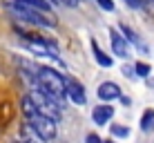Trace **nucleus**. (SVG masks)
<instances>
[{"mask_svg": "<svg viewBox=\"0 0 154 143\" xmlns=\"http://www.w3.org/2000/svg\"><path fill=\"white\" fill-rule=\"evenodd\" d=\"M109 132H112L114 139H127V136H130V128H127V125H121V123H112L109 125Z\"/></svg>", "mask_w": 154, "mask_h": 143, "instance_id": "f8f14e48", "label": "nucleus"}, {"mask_svg": "<svg viewBox=\"0 0 154 143\" xmlns=\"http://www.w3.org/2000/svg\"><path fill=\"white\" fill-rule=\"evenodd\" d=\"M14 143H25V141H23V139H20V141H14Z\"/></svg>", "mask_w": 154, "mask_h": 143, "instance_id": "aec40b11", "label": "nucleus"}, {"mask_svg": "<svg viewBox=\"0 0 154 143\" xmlns=\"http://www.w3.org/2000/svg\"><path fill=\"white\" fill-rule=\"evenodd\" d=\"M103 143H116V139H114V136H112V139H105Z\"/></svg>", "mask_w": 154, "mask_h": 143, "instance_id": "6ab92c4d", "label": "nucleus"}, {"mask_svg": "<svg viewBox=\"0 0 154 143\" xmlns=\"http://www.w3.org/2000/svg\"><path fill=\"white\" fill-rule=\"evenodd\" d=\"M89 47H92V51H94V61H96L100 67H112V65H114V58L109 56V54H105V51L98 47V43H96L94 38L89 40Z\"/></svg>", "mask_w": 154, "mask_h": 143, "instance_id": "9d476101", "label": "nucleus"}, {"mask_svg": "<svg viewBox=\"0 0 154 143\" xmlns=\"http://www.w3.org/2000/svg\"><path fill=\"white\" fill-rule=\"evenodd\" d=\"M85 143H103V139H100L98 134H94V132H89V134L85 136Z\"/></svg>", "mask_w": 154, "mask_h": 143, "instance_id": "dca6fc26", "label": "nucleus"}, {"mask_svg": "<svg viewBox=\"0 0 154 143\" xmlns=\"http://www.w3.org/2000/svg\"><path fill=\"white\" fill-rule=\"evenodd\" d=\"M7 7H9V14L16 20H20V23H27L31 27H42V29H54L56 27L54 16L49 18L47 11H40V9L31 7V5L23 2V0H9Z\"/></svg>", "mask_w": 154, "mask_h": 143, "instance_id": "f257e3e1", "label": "nucleus"}, {"mask_svg": "<svg viewBox=\"0 0 154 143\" xmlns=\"http://www.w3.org/2000/svg\"><path fill=\"white\" fill-rule=\"evenodd\" d=\"M56 2H63V5H67V7H76L78 0H56Z\"/></svg>", "mask_w": 154, "mask_h": 143, "instance_id": "a211bd4d", "label": "nucleus"}, {"mask_svg": "<svg viewBox=\"0 0 154 143\" xmlns=\"http://www.w3.org/2000/svg\"><path fill=\"white\" fill-rule=\"evenodd\" d=\"M27 123L34 125V128L38 130L47 141L56 139V132H58L56 123H58V121H54L51 116H45V114H40V112H34V114H29V116H27Z\"/></svg>", "mask_w": 154, "mask_h": 143, "instance_id": "7ed1b4c3", "label": "nucleus"}, {"mask_svg": "<svg viewBox=\"0 0 154 143\" xmlns=\"http://www.w3.org/2000/svg\"><path fill=\"white\" fill-rule=\"evenodd\" d=\"M139 125H141V130H143V132H147V130H150L152 125H154V110H152V107H147L145 112L141 114Z\"/></svg>", "mask_w": 154, "mask_h": 143, "instance_id": "9b49d317", "label": "nucleus"}, {"mask_svg": "<svg viewBox=\"0 0 154 143\" xmlns=\"http://www.w3.org/2000/svg\"><path fill=\"white\" fill-rule=\"evenodd\" d=\"M134 70H136V78H147L152 74V65H150V63H141L139 61L134 65Z\"/></svg>", "mask_w": 154, "mask_h": 143, "instance_id": "ddd939ff", "label": "nucleus"}, {"mask_svg": "<svg viewBox=\"0 0 154 143\" xmlns=\"http://www.w3.org/2000/svg\"><path fill=\"white\" fill-rule=\"evenodd\" d=\"M23 47L27 51L36 56H42V58H60V49L56 47V43L47 38H36V40H23Z\"/></svg>", "mask_w": 154, "mask_h": 143, "instance_id": "f03ea898", "label": "nucleus"}, {"mask_svg": "<svg viewBox=\"0 0 154 143\" xmlns=\"http://www.w3.org/2000/svg\"><path fill=\"white\" fill-rule=\"evenodd\" d=\"M114 114H116V110L112 105L100 101V105H96L92 110V121H94V125H107V123H112Z\"/></svg>", "mask_w": 154, "mask_h": 143, "instance_id": "0eeeda50", "label": "nucleus"}, {"mask_svg": "<svg viewBox=\"0 0 154 143\" xmlns=\"http://www.w3.org/2000/svg\"><path fill=\"white\" fill-rule=\"evenodd\" d=\"M119 31H121V34L125 36L127 40H130V45H132V47H136V49H143V51H147L145 43H143V40L139 38V34H136V31L132 29L130 25H123V23H121V25H119Z\"/></svg>", "mask_w": 154, "mask_h": 143, "instance_id": "1a4fd4ad", "label": "nucleus"}, {"mask_svg": "<svg viewBox=\"0 0 154 143\" xmlns=\"http://www.w3.org/2000/svg\"><path fill=\"white\" fill-rule=\"evenodd\" d=\"M96 5L103 9V11H107V14H112L114 9H116V2H114V0H96Z\"/></svg>", "mask_w": 154, "mask_h": 143, "instance_id": "4468645a", "label": "nucleus"}, {"mask_svg": "<svg viewBox=\"0 0 154 143\" xmlns=\"http://www.w3.org/2000/svg\"><path fill=\"white\" fill-rule=\"evenodd\" d=\"M125 2H127V7H132V9H141L143 5H145L143 0H125Z\"/></svg>", "mask_w": 154, "mask_h": 143, "instance_id": "f3484780", "label": "nucleus"}, {"mask_svg": "<svg viewBox=\"0 0 154 143\" xmlns=\"http://www.w3.org/2000/svg\"><path fill=\"white\" fill-rule=\"evenodd\" d=\"M65 94H67V98H69L72 103H76V105H85V101H87L85 87L72 76H65Z\"/></svg>", "mask_w": 154, "mask_h": 143, "instance_id": "39448f33", "label": "nucleus"}, {"mask_svg": "<svg viewBox=\"0 0 154 143\" xmlns=\"http://www.w3.org/2000/svg\"><path fill=\"white\" fill-rule=\"evenodd\" d=\"M109 43H112V54L119 58H130L132 56V45L130 40L125 38L123 34L119 31V27H109Z\"/></svg>", "mask_w": 154, "mask_h": 143, "instance_id": "20e7f679", "label": "nucleus"}, {"mask_svg": "<svg viewBox=\"0 0 154 143\" xmlns=\"http://www.w3.org/2000/svg\"><path fill=\"white\" fill-rule=\"evenodd\" d=\"M96 96L103 101V103H112V101L123 96V92H121V87L116 85L114 81H103L98 85V89H96Z\"/></svg>", "mask_w": 154, "mask_h": 143, "instance_id": "423d86ee", "label": "nucleus"}, {"mask_svg": "<svg viewBox=\"0 0 154 143\" xmlns=\"http://www.w3.org/2000/svg\"><path fill=\"white\" fill-rule=\"evenodd\" d=\"M125 74L127 78H136V70H134V65H123V70H121Z\"/></svg>", "mask_w": 154, "mask_h": 143, "instance_id": "2eb2a0df", "label": "nucleus"}, {"mask_svg": "<svg viewBox=\"0 0 154 143\" xmlns=\"http://www.w3.org/2000/svg\"><path fill=\"white\" fill-rule=\"evenodd\" d=\"M143 2H154V0H143Z\"/></svg>", "mask_w": 154, "mask_h": 143, "instance_id": "412c9836", "label": "nucleus"}, {"mask_svg": "<svg viewBox=\"0 0 154 143\" xmlns=\"http://www.w3.org/2000/svg\"><path fill=\"white\" fill-rule=\"evenodd\" d=\"M20 139H23L25 143H47V139L31 123H25L23 125V130H20Z\"/></svg>", "mask_w": 154, "mask_h": 143, "instance_id": "6e6552de", "label": "nucleus"}]
</instances>
